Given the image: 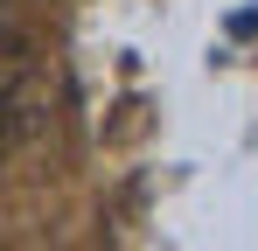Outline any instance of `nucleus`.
Instances as JSON below:
<instances>
[{"mask_svg": "<svg viewBox=\"0 0 258 251\" xmlns=\"http://www.w3.org/2000/svg\"><path fill=\"white\" fill-rule=\"evenodd\" d=\"M42 84V56H35V35L28 28H0V119H14Z\"/></svg>", "mask_w": 258, "mask_h": 251, "instance_id": "nucleus-1", "label": "nucleus"}]
</instances>
